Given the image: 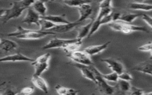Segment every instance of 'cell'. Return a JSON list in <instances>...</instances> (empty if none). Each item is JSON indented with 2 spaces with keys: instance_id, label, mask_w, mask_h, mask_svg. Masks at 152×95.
Wrapping results in <instances>:
<instances>
[{
  "instance_id": "6da1fadb",
  "label": "cell",
  "mask_w": 152,
  "mask_h": 95,
  "mask_svg": "<svg viewBox=\"0 0 152 95\" xmlns=\"http://www.w3.org/2000/svg\"><path fill=\"white\" fill-rule=\"evenodd\" d=\"M34 1H14L11 7L8 9H1L0 16L3 24H5L12 18L20 17L24 10L31 7Z\"/></svg>"
},
{
  "instance_id": "7a4b0ae2",
  "label": "cell",
  "mask_w": 152,
  "mask_h": 95,
  "mask_svg": "<svg viewBox=\"0 0 152 95\" xmlns=\"http://www.w3.org/2000/svg\"><path fill=\"white\" fill-rule=\"evenodd\" d=\"M55 33L47 31H42L37 30H30L27 29L22 27L21 26H18L17 27L16 31L10 33L6 34V36L9 37H15L20 39L24 40H35L42 39L44 37L51 35L55 34Z\"/></svg>"
},
{
  "instance_id": "3957f363",
  "label": "cell",
  "mask_w": 152,
  "mask_h": 95,
  "mask_svg": "<svg viewBox=\"0 0 152 95\" xmlns=\"http://www.w3.org/2000/svg\"><path fill=\"white\" fill-rule=\"evenodd\" d=\"M112 30L117 31H121L125 34L130 33L132 31H142L148 33L147 28L143 26H135L131 23H127L121 20L112 22L107 24Z\"/></svg>"
},
{
  "instance_id": "277c9868",
  "label": "cell",
  "mask_w": 152,
  "mask_h": 95,
  "mask_svg": "<svg viewBox=\"0 0 152 95\" xmlns=\"http://www.w3.org/2000/svg\"><path fill=\"white\" fill-rule=\"evenodd\" d=\"M93 72L95 78L96 84L100 93L104 95H113L115 91V87L110 86L106 80L102 77V74L93 65L89 66Z\"/></svg>"
},
{
  "instance_id": "5b68a950",
  "label": "cell",
  "mask_w": 152,
  "mask_h": 95,
  "mask_svg": "<svg viewBox=\"0 0 152 95\" xmlns=\"http://www.w3.org/2000/svg\"><path fill=\"white\" fill-rule=\"evenodd\" d=\"M50 58V54L46 53L39 56L34 62H31V65L34 68V73L33 75H40L49 67V62Z\"/></svg>"
},
{
  "instance_id": "8992f818",
  "label": "cell",
  "mask_w": 152,
  "mask_h": 95,
  "mask_svg": "<svg viewBox=\"0 0 152 95\" xmlns=\"http://www.w3.org/2000/svg\"><path fill=\"white\" fill-rule=\"evenodd\" d=\"M67 56L71 61L75 63L87 66L93 65V62L90 56L83 50H77L68 54Z\"/></svg>"
},
{
  "instance_id": "52a82bcc",
  "label": "cell",
  "mask_w": 152,
  "mask_h": 95,
  "mask_svg": "<svg viewBox=\"0 0 152 95\" xmlns=\"http://www.w3.org/2000/svg\"><path fill=\"white\" fill-rule=\"evenodd\" d=\"M79 40L77 38L72 39H64L59 38H53L50 39L45 46L42 47L43 49H49L53 48H64L67 45L75 42Z\"/></svg>"
},
{
  "instance_id": "ba28073f",
  "label": "cell",
  "mask_w": 152,
  "mask_h": 95,
  "mask_svg": "<svg viewBox=\"0 0 152 95\" xmlns=\"http://www.w3.org/2000/svg\"><path fill=\"white\" fill-rule=\"evenodd\" d=\"M101 61L105 62L107 64L109 68H110L113 72L117 73L118 75L125 72V67L124 64L119 60L115 59L112 58L101 59Z\"/></svg>"
},
{
  "instance_id": "9c48e42d",
  "label": "cell",
  "mask_w": 152,
  "mask_h": 95,
  "mask_svg": "<svg viewBox=\"0 0 152 95\" xmlns=\"http://www.w3.org/2000/svg\"><path fill=\"white\" fill-rule=\"evenodd\" d=\"M40 20V15L36 12L31 7L27 9L26 16L22 21V23H26L28 25L35 24L39 26V21Z\"/></svg>"
},
{
  "instance_id": "30bf717a",
  "label": "cell",
  "mask_w": 152,
  "mask_h": 95,
  "mask_svg": "<svg viewBox=\"0 0 152 95\" xmlns=\"http://www.w3.org/2000/svg\"><path fill=\"white\" fill-rule=\"evenodd\" d=\"M35 59L31 58L27 56L23 55L21 53H17L2 57L0 59L1 62H18V61H26V62H34Z\"/></svg>"
},
{
  "instance_id": "8fae6325",
  "label": "cell",
  "mask_w": 152,
  "mask_h": 95,
  "mask_svg": "<svg viewBox=\"0 0 152 95\" xmlns=\"http://www.w3.org/2000/svg\"><path fill=\"white\" fill-rule=\"evenodd\" d=\"M91 2L83 4L78 8L79 12V18L77 21L79 23H83L84 20L87 19L92 13V8L90 5Z\"/></svg>"
},
{
  "instance_id": "7c38bea8",
  "label": "cell",
  "mask_w": 152,
  "mask_h": 95,
  "mask_svg": "<svg viewBox=\"0 0 152 95\" xmlns=\"http://www.w3.org/2000/svg\"><path fill=\"white\" fill-rule=\"evenodd\" d=\"M81 23L77 22V21L75 22H71L69 24H59L56 25L55 27L47 31H50L53 33H65L72 30L75 27H77L80 25Z\"/></svg>"
},
{
  "instance_id": "4fadbf2b",
  "label": "cell",
  "mask_w": 152,
  "mask_h": 95,
  "mask_svg": "<svg viewBox=\"0 0 152 95\" xmlns=\"http://www.w3.org/2000/svg\"><path fill=\"white\" fill-rule=\"evenodd\" d=\"M72 65L75 66L76 68H77L81 71L82 75L84 78L88 80H90L93 82H94V83H96V78H95L94 74L92 71V70L90 69L89 66L77 64L75 62Z\"/></svg>"
},
{
  "instance_id": "5bb4252c",
  "label": "cell",
  "mask_w": 152,
  "mask_h": 95,
  "mask_svg": "<svg viewBox=\"0 0 152 95\" xmlns=\"http://www.w3.org/2000/svg\"><path fill=\"white\" fill-rule=\"evenodd\" d=\"M110 42H107L101 44V45H93V46H90L85 49H83V51H84L87 55H88L90 56H93L94 55L97 54L103 50H105L110 44Z\"/></svg>"
},
{
  "instance_id": "9a60e30c",
  "label": "cell",
  "mask_w": 152,
  "mask_h": 95,
  "mask_svg": "<svg viewBox=\"0 0 152 95\" xmlns=\"http://www.w3.org/2000/svg\"><path fill=\"white\" fill-rule=\"evenodd\" d=\"M41 18L45 19L48 21H51L52 23L56 24V25H59V24H69L71 22L68 21L67 19L65 18V15H46L45 16L40 17Z\"/></svg>"
},
{
  "instance_id": "2e32d148",
  "label": "cell",
  "mask_w": 152,
  "mask_h": 95,
  "mask_svg": "<svg viewBox=\"0 0 152 95\" xmlns=\"http://www.w3.org/2000/svg\"><path fill=\"white\" fill-rule=\"evenodd\" d=\"M31 82L35 87L43 91L45 93H48V86L45 80L41 77L40 75H33L31 78Z\"/></svg>"
},
{
  "instance_id": "e0dca14e",
  "label": "cell",
  "mask_w": 152,
  "mask_h": 95,
  "mask_svg": "<svg viewBox=\"0 0 152 95\" xmlns=\"http://www.w3.org/2000/svg\"><path fill=\"white\" fill-rule=\"evenodd\" d=\"M132 69L152 76V64L147 61L140 62L135 65Z\"/></svg>"
},
{
  "instance_id": "ac0fdd59",
  "label": "cell",
  "mask_w": 152,
  "mask_h": 95,
  "mask_svg": "<svg viewBox=\"0 0 152 95\" xmlns=\"http://www.w3.org/2000/svg\"><path fill=\"white\" fill-rule=\"evenodd\" d=\"M128 8L134 10L150 11H152V4L144 2H132L128 4Z\"/></svg>"
},
{
  "instance_id": "d6986e66",
  "label": "cell",
  "mask_w": 152,
  "mask_h": 95,
  "mask_svg": "<svg viewBox=\"0 0 152 95\" xmlns=\"http://www.w3.org/2000/svg\"><path fill=\"white\" fill-rule=\"evenodd\" d=\"M17 46L18 45L16 42L13 40L7 39H1L0 48L2 51L5 52H10L17 49Z\"/></svg>"
},
{
  "instance_id": "ffe728a7",
  "label": "cell",
  "mask_w": 152,
  "mask_h": 95,
  "mask_svg": "<svg viewBox=\"0 0 152 95\" xmlns=\"http://www.w3.org/2000/svg\"><path fill=\"white\" fill-rule=\"evenodd\" d=\"M94 20L93 19H92L90 23H88V24L84 25V26H83L81 27H80L79 28H78V35L77 36V38L80 39V40H81L84 38L86 36H88L89 33H90V30H91V28L92 27V25H93V23L94 22Z\"/></svg>"
},
{
  "instance_id": "44dd1931",
  "label": "cell",
  "mask_w": 152,
  "mask_h": 95,
  "mask_svg": "<svg viewBox=\"0 0 152 95\" xmlns=\"http://www.w3.org/2000/svg\"><path fill=\"white\" fill-rule=\"evenodd\" d=\"M31 7L40 15V17L46 15V14L47 11V8L45 2L41 1H34V2L31 5Z\"/></svg>"
},
{
  "instance_id": "7402d4cb",
  "label": "cell",
  "mask_w": 152,
  "mask_h": 95,
  "mask_svg": "<svg viewBox=\"0 0 152 95\" xmlns=\"http://www.w3.org/2000/svg\"><path fill=\"white\" fill-rule=\"evenodd\" d=\"M142 14H135V13H131V12H126L124 14H121V17L119 20L122 21L124 22L127 23H132L137 18L141 17Z\"/></svg>"
},
{
  "instance_id": "603a6c76",
  "label": "cell",
  "mask_w": 152,
  "mask_h": 95,
  "mask_svg": "<svg viewBox=\"0 0 152 95\" xmlns=\"http://www.w3.org/2000/svg\"><path fill=\"white\" fill-rule=\"evenodd\" d=\"M117 83H118L117 86H118V90L122 93L128 94V93L129 92V91L132 87V86L130 84L129 81L119 79V80Z\"/></svg>"
},
{
  "instance_id": "cb8c5ba5",
  "label": "cell",
  "mask_w": 152,
  "mask_h": 95,
  "mask_svg": "<svg viewBox=\"0 0 152 95\" xmlns=\"http://www.w3.org/2000/svg\"><path fill=\"white\" fill-rule=\"evenodd\" d=\"M81 44H82V40L79 39L75 42H73V43L67 45L63 48V50L65 52H67V53H68V54H69L72 52L78 50V49L80 48Z\"/></svg>"
},
{
  "instance_id": "d4e9b609",
  "label": "cell",
  "mask_w": 152,
  "mask_h": 95,
  "mask_svg": "<svg viewBox=\"0 0 152 95\" xmlns=\"http://www.w3.org/2000/svg\"><path fill=\"white\" fill-rule=\"evenodd\" d=\"M56 24L52 23L50 21L42 19L40 18L39 21V26H40V30L42 31H48L49 30L55 27Z\"/></svg>"
},
{
  "instance_id": "484cf974",
  "label": "cell",
  "mask_w": 152,
  "mask_h": 95,
  "mask_svg": "<svg viewBox=\"0 0 152 95\" xmlns=\"http://www.w3.org/2000/svg\"><path fill=\"white\" fill-rule=\"evenodd\" d=\"M89 2H91V1H81V0H69V1H63L62 2L68 7L78 8L83 4L88 3Z\"/></svg>"
},
{
  "instance_id": "4316f807",
  "label": "cell",
  "mask_w": 152,
  "mask_h": 95,
  "mask_svg": "<svg viewBox=\"0 0 152 95\" xmlns=\"http://www.w3.org/2000/svg\"><path fill=\"white\" fill-rule=\"evenodd\" d=\"M102 77L106 81H108L118 82L119 80V75L115 72H112L110 74H102Z\"/></svg>"
},
{
  "instance_id": "83f0119b",
  "label": "cell",
  "mask_w": 152,
  "mask_h": 95,
  "mask_svg": "<svg viewBox=\"0 0 152 95\" xmlns=\"http://www.w3.org/2000/svg\"><path fill=\"white\" fill-rule=\"evenodd\" d=\"M112 12V8H101L99 10L97 16L96 18V20H101L105 16L111 14Z\"/></svg>"
},
{
  "instance_id": "f1b7e54d",
  "label": "cell",
  "mask_w": 152,
  "mask_h": 95,
  "mask_svg": "<svg viewBox=\"0 0 152 95\" xmlns=\"http://www.w3.org/2000/svg\"><path fill=\"white\" fill-rule=\"evenodd\" d=\"M144 92L142 89L132 86L129 92L128 93L127 95H144Z\"/></svg>"
},
{
  "instance_id": "f546056e",
  "label": "cell",
  "mask_w": 152,
  "mask_h": 95,
  "mask_svg": "<svg viewBox=\"0 0 152 95\" xmlns=\"http://www.w3.org/2000/svg\"><path fill=\"white\" fill-rule=\"evenodd\" d=\"M34 88L31 86H27L23 88L20 91L19 93L21 95H30L34 92Z\"/></svg>"
},
{
  "instance_id": "4dcf8cb0",
  "label": "cell",
  "mask_w": 152,
  "mask_h": 95,
  "mask_svg": "<svg viewBox=\"0 0 152 95\" xmlns=\"http://www.w3.org/2000/svg\"><path fill=\"white\" fill-rule=\"evenodd\" d=\"M138 49L142 52H150L152 50V42H148L138 47Z\"/></svg>"
},
{
  "instance_id": "1f68e13d",
  "label": "cell",
  "mask_w": 152,
  "mask_h": 95,
  "mask_svg": "<svg viewBox=\"0 0 152 95\" xmlns=\"http://www.w3.org/2000/svg\"><path fill=\"white\" fill-rule=\"evenodd\" d=\"M119 79L127 81H131L132 80L133 78H132V76L131 75V74L125 71L119 75Z\"/></svg>"
},
{
  "instance_id": "d6a6232c",
  "label": "cell",
  "mask_w": 152,
  "mask_h": 95,
  "mask_svg": "<svg viewBox=\"0 0 152 95\" xmlns=\"http://www.w3.org/2000/svg\"><path fill=\"white\" fill-rule=\"evenodd\" d=\"M112 1H103L99 3V9L112 8Z\"/></svg>"
},
{
  "instance_id": "836d02e7",
  "label": "cell",
  "mask_w": 152,
  "mask_h": 95,
  "mask_svg": "<svg viewBox=\"0 0 152 95\" xmlns=\"http://www.w3.org/2000/svg\"><path fill=\"white\" fill-rule=\"evenodd\" d=\"M141 18H142V20L144 21L145 23H147V25H148L152 29V17H151L147 14H142Z\"/></svg>"
},
{
  "instance_id": "e575fe53",
  "label": "cell",
  "mask_w": 152,
  "mask_h": 95,
  "mask_svg": "<svg viewBox=\"0 0 152 95\" xmlns=\"http://www.w3.org/2000/svg\"><path fill=\"white\" fill-rule=\"evenodd\" d=\"M79 91V90H76L71 88H66L65 92L62 95H77Z\"/></svg>"
},
{
  "instance_id": "d590c367",
  "label": "cell",
  "mask_w": 152,
  "mask_h": 95,
  "mask_svg": "<svg viewBox=\"0 0 152 95\" xmlns=\"http://www.w3.org/2000/svg\"><path fill=\"white\" fill-rule=\"evenodd\" d=\"M17 93L14 92L11 89H7L2 93H1V95H17Z\"/></svg>"
},
{
  "instance_id": "8d00e7d4",
  "label": "cell",
  "mask_w": 152,
  "mask_h": 95,
  "mask_svg": "<svg viewBox=\"0 0 152 95\" xmlns=\"http://www.w3.org/2000/svg\"><path fill=\"white\" fill-rule=\"evenodd\" d=\"M144 95H152V91L147 92V93H144Z\"/></svg>"
}]
</instances>
